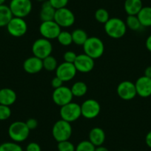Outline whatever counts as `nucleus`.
I'll return each mask as SVG.
<instances>
[{
  "label": "nucleus",
  "mask_w": 151,
  "mask_h": 151,
  "mask_svg": "<svg viewBox=\"0 0 151 151\" xmlns=\"http://www.w3.org/2000/svg\"><path fill=\"white\" fill-rule=\"evenodd\" d=\"M104 27L106 34L112 39H120L123 37L127 28L125 22L117 17L110 18L104 24Z\"/></svg>",
  "instance_id": "1"
},
{
  "label": "nucleus",
  "mask_w": 151,
  "mask_h": 151,
  "mask_svg": "<svg viewBox=\"0 0 151 151\" xmlns=\"http://www.w3.org/2000/svg\"><path fill=\"white\" fill-rule=\"evenodd\" d=\"M30 130L24 122L16 121L11 123L8 127V136L11 140L17 143H21L27 140Z\"/></svg>",
  "instance_id": "2"
},
{
  "label": "nucleus",
  "mask_w": 151,
  "mask_h": 151,
  "mask_svg": "<svg viewBox=\"0 0 151 151\" xmlns=\"http://www.w3.org/2000/svg\"><path fill=\"white\" fill-rule=\"evenodd\" d=\"M83 50L85 54L95 59L101 57L104 52V45L101 39L96 36L88 37L83 45Z\"/></svg>",
  "instance_id": "3"
},
{
  "label": "nucleus",
  "mask_w": 151,
  "mask_h": 151,
  "mask_svg": "<svg viewBox=\"0 0 151 151\" xmlns=\"http://www.w3.org/2000/svg\"><path fill=\"white\" fill-rule=\"evenodd\" d=\"M72 133L73 129L70 123L62 119L56 121L52 127V136L57 142L69 140Z\"/></svg>",
  "instance_id": "4"
},
{
  "label": "nucleus",
  "mask_w": 151,
  "mask_h": 151,
  "mask_svg": "<svg viewBox=\"0 0 151 151\" xmlns=\"http://www.w3.org/2000/svg\"><path fill=\"white\" fill-rule=\"evenodd\" d=\"M31 50L33 56L42 60L45 58L51 55L53 51V45L50 40L42 37L35 40L32 45Z\"/></svg>",
  "instance_id": "5"
},
{
  "label": "nucleus",
  "mask_w": 151,
  "mask_h": 151,
  "mask_svg": "<svg viewBox=\"0 0 151 151\" xmlns=\"http://www.w3.org/2000/svg\"><path fill=\"white\" fill-rule=\"evenodd\" d=\"M59 114L62 119L70 123L73 122L82 116L80 104L71 101L61 107Z\"/></svg>",
  "instance_id": "6"
},
{
  "label": "nucleus",
  "mask_w": 151,
  "mask_h": 151,
  "mask_svg": "<svg viewBox=\"0 0 151 151\" xmlns=\"http://www.w3.org/2000/svg\"><path fill=\"white\" fill-rule=\"evenodd\" d=\"M9 8L14 17L24 19L30 14L33 5L31 0H11Z\"/></svg>",
  "instance_id": "7"
},
{
  "label": "nucleus",
  "mask_w": 151,
  "mask_h": 151,
  "mask_svg": "<svg viewBox=\"0 0 151 151\" xmlns=\"http://www.w3.org/2000/svg\"><path fill=\"white\" fill-rule=\"evenodd\" d=\"M80 106L82 116L87 119H93L96 118L101 112V105L99 102L93 99L85 100Z\"/></svg>",
  "instance_id": "8"
},
{
  "label": "nucleus",
  "mask_w": 151,
  "mask_h": 151,
  "mask_svg": "<svg viewBox=\"0 0 151 151\" xmlns=\"http://www.w3.org/2000/svg\"><path fill=\"white\" fill-rule=\"evenodd\" d=\"M6 27L8 33L14 37H22L27 31V22L24 19L19 17H13Z\"/></svg>",
  "instance_id": "9"
},
{
  "label": "nucleus",
  "mask_w": 151,
  "mask_h": 151,
  "mask_svg": "<svg viewBox=\"0 0 151 151\" xmlns=\"http://www.w3.org/2000/svg\"><path fill=\"white\" fill-rule=\"evenodd\" d=\"M53 20L60 26L61 28L70 27L73 25L76 17L72 11L65 7L56 10Z\"/></svg>",
  "instance_id": "10"
},
{
  "label": "nucleus",
  "mask_w": 151,
  "mask_h": 151,
  "mask_svg": "<svg viewBox=\"0 0 151 151\" xmlns=\"http://www.w3.org/2000/svg\"><path fill=\"white\" fill-rule=\"evenodd\" d=\"M61 31V27L54 20L42 22L40 26V34L43 38L48 40L57 39Z\"/></svg>",
  "instance_id": "11"
},
{
  "label": "nucleus",
  "mask_w": 151,
  "mask_h": 151,
  "mask_svg": "<svg viewBox=\"0 0 151 151\" xmlns=\"http://www.w3.org/2000/svg\"><path fill=\"white\" fill-rule=\"evenodd\" d=\"M73 98L70 88L67 86H62L59 88L54 89L52 93V99L56 105L59 107L65 105L71 102Z\"/></svg>",
  "instance_id": "12"
},
{
  "label": "nucleus",
  "mask_w": 151,
  "mask_h": 151,
  "mask_svg": "<svg viewBox=\"0 0 151 151\" xmlns=\"http://www.w3.org/2000/svg\"><path fill=\"white\" fill-rule=\"evenodd\" d=\"M117 94L124 101H130L137 96L135 83L130 81H123L117 86Z\"/></svg>",
  "instance_id": "13"
},
{
  "label": "nucleus",
  "mask_w": 151,
  "mask_h": 151,
  "mask_svg": "<svg viewBox=\"0 0 151 151\" xmlns=\"http://www.w3.org/2000/svg\"><path fill=\"white\" fill-rule=\"evenodd\" d=\"M56 76L59 77L64 82L71 81L76 75L77 70L73 63L62 62L58 65L56 70Z\"/></svg>",
  "instance_id": "14"
},
{
  "label": "nucleus",
  "mask_w": 151,
  "mask_h": 151,
  "mask_svg": "<svg viewBox=\"0 0 151 151\" xmlns=\"http://www.w3.org/2000/svg\"><path fill=\"white\" fill-rule=\"evenodd\" d=\"M73 65L77 72L88 73L93 70L95 62L94 59L90 57L89 56L85 53H82V54L77 55V57Z\"/></svg>",
  "instance_id": "15"
},
{
  "label": "nucleus",
  "mask_w": 151,
  "mask_h": 151,
  "mask_svg": "<svg viewBox=\"0 0 151 151\" xmlns=\"http://www.w3.org/2000/svg\"><path fill=\"white\" fill-rule=\"evenodd\" d=\"M137 95L142 98H148L151 96V78L142 76L135 82Z\"/></svg>",
  "instance_id": "16"
},
{
  "label": "nucleus",
  "mask_w": 151,
  "mask_h": 151,
  "mask_svg": "<svg viewBox=\"0 0 151 151\" xmlns=\"http://www.w3.org/2000/svg\"><path fill=\"white\" fill-rule=\"evenodd\" d=\"M23 68L29 74L38 73L43 69L42 60L34 56H30L24 60Z\"/></svg>",
  "instance_id": "17"
},
{
  "label": "nucleus",
  "mask_w": 151,
  "mask_h": 151,
  "mask_svg": "<svg viewBox=\"0 0 151 151\" xmlns=\"http://www.w3.org/2000/svg\"><path fill=\"white\" fill-rule=\"evenodd\" d=\"M17 99V93L14 90L8 88L0 89V104L10 107L16 102Z\"/></svg>",
  "instance_id": "18"
},
{
  "label": "nucleus",
  "mask_w": 151,
  "mask_h": 151,
  "mask_svg": "<svg viewBox=\"0 0 151 151\" xmlns=\"http://www.w3.org/2000/svg\"><path fill=\"white\" fill-rule=\"evenodd\" d=\"M106 139L105 132L102 128L99 127H93L89 133V141L95 147L103 145Z\"/></svg>",
  "instance_id": "19"
},
{
  "label": "nucleus",
  "mask_w": 151,
  "mask_h": 151,
  "mask_svg": "<svg viewBox=\"0 0 151 151\" xmlns=\"http://www.w3.org/2000/svg\"><path fill=\"white\" fill-rule=\"evenodd\" d=\"M56 10L50 5L49 1H45L41 7L40 12V18L42 22L51 21L53 20Z\"/></svg>",
  "instance_id": "20"
},
{
  "label": "nucleus",
  "mask_w": 151,
  "mask_h": 151,
  "mask_svg": "<svg viewBox=\"0 0 151 151\" xmlns=\"http://www.w3.org/2000/svg\"><path fill=\"white\" fill-rule=\"evenodd\" d=\"M143 7L142 0H125L124 5L127 16H137Z\"/></svg>",
  "instance_id": "21"
},
{
  "label": "nucleus",
  "mask_w": 151,
  "mask_h": 151,
  "mask_svg": "<svg viewBox=\"0 0 151 151\" xmlns=\"http://www.w3.org/2000/svg\"><path fill=\"white\" fill-rule=\"evenodd\" d=\"M137 17L142 27H151V7H143L137 14Z\"/></svg>",
  "instance_id": "22"
},
{
  "label": "nucleus",
  "mask_w": 151,
  "mask_h": 151,
  "mask_svg": "<svg viewBox=\"0 0 151 151\" xmlns=\"http://www.w3.org/2000/svg\"><path fill=\"white\" fill-rule=\"evenodd\" d=\"M14 17L9 6L4 5H0V27L8 25L11 19Z\"/></svg>",
  "instance_id": "23"
},
{
  "label": "nucleus",
  "mask_w": 151,
  "mask_h": 151,
  "mask_svg": "<svg viewBox=\"0 0 151 151\" xmlns=\"http://www.w3.org/2000/svg\"><path fill=\"white\" fill-rule=\"evenodd\" d=\"M71 34H72L73 43L76 44V45L83 46V45L88 39V33L85 30L80 28L74 30L71 33Z\"/></svg>",
  "instance_id": "24"
},
{
  "label": "nucleus",
  "mask_w": 151,
  "mask_h": 151,
  "mask_svg": "<svg viewBox=\"0 0 151 151\" xmlns=\"http://www.w3.org/2000/svg\"><path fill=\"white\" fill-rule=\"evenodd\" d=\"M70 90L73 97H82L87 93L88 88L85 82H82V81H78L72 85Z\"/></svg>",
  "instance_id": "25"
},
{
  "label": "nucleus",
  "mask_w": 151,
  "mask_h": 151,
  "mask_svg": "<svg viewBox=\"0 0 151 151\" xmlns=\"http://www.w3.org/2000/svg\"><path fill=\"white\" fill-rule=\"evenodd\" d=\"M125 24L127 27L133 31H139L143 27L141 24L137 16H127Z\"/></svg>",
  "instance_id": "26"
},
{
  "label": "nucleus",
  "mask_w": 151,
  "mask_h": 151,
  "mask_svg": "<svg viewBox=\"0 0 151 151\" xmlns=\"http://www.w3.org/2000/svg\"><path fill=\"white\" fill-rule=\"evenodd\" d=\"M42 63L43 68H45L46 70L49 71V72L56 71V68H57L58 65H59L56 58L54 56H51V55L42 59Z\"/></svg>",
  "instance_id": "27"
},
{
  "label": "nucleus",
  "mask_w": 151,
  "mask_h": 151,
  "mask_svg": "<svg viewBox=\"0 0 151 151\" xmlns=\"http://www.w3.org/2000/svg\"><path fill=\"white\" fill-rule=\"evenodd\" d=\"M56 40L62 46H69L73 43L72 34L67 30L61 31Z\"/></svg>",
  "instance_id": "28"
},
{
  "label": "nucleus",
  "mask_w": 151,
  "mask_h": 151,
  "mask_svg": "<svg viewBox=\"0 0 151 151\" xmlns=\"http://www.w3.org/2000/svg\"><path fill=\"white\" fill-rule=\"evenodd\" d=\"M95 19L98 22L104 24L110 19L108 11L104 8H99L95 12Z\"/></svg>",
  "instance_id": "29"
},
{
  "label": "nucleus",
  "mask_w": 151,
  "mask_h": 151,
  "mask_svg": "<svg viewBox=\"0 0 151 151\" xmlns=\"http://www.w3.org/2000/svg\"><path fill=\"white\" fill-rule=\"evenodd\" d=\"M0 151H24L19 143L14 142H5L0 145Z\"/></svg>",
  "instance_id": "30"
},
{
  "label": "nucleus",
  "mask_w": 151,
  "mask_h": 151,
  "mask_svg": "<svg viewBox=\"0 0 151 151\" xmlns=\"http://www.w3.org/2000/svg\"><path fill=\"white\" fill-rule=\"evenodd\" d=\"M96 147L89 140H83L76 147L75 151H95Z\"/></svg>",
  "instance_id": "31"
},
{
  "label": "nucleus",
  "mask_w": 151,
  "mask_h": 151,
  "mask_svg": "<svg viewBox=\"0 0 151 151\" xmlns=\"http://www.w3.org/2000/svg\"><path fill=\"white\" fill-rule=\"evenodd\" d=\"M58 151H75L76 147L69 140L58 142Z\"/></svg>",
  "instance_id": "32"
},
{
  "label": "nucleus",
  "mask_w": 151,
  "mask_h": 151,
  "mask_svg": "<svg viewBox=\"0 0 151 151\" xmlns=\"http://www.w3.org/2000/svg\"><path fill=\"white\" fill-rule=\"evenodd\" d=\"M11 116V110L9 106L0 104V121L8 119Z\"/></svg>",
  "instance_id": "33"
},
{
  "label": "nucleus",
  "mask_w": 151,
  "mask_h": 151,
  "mask_svg": "<svg viewBox=\"0 0 151 151\" xmlns=\"http://www.w3.org/2000/svg\"><path fill=\"white\" fill-rule=\"evenodd\" d=\"M76 57H77V54L72 50H68L63 55L64 62H68V63L73 64Z\"/></svg>",
  "instance_id": "34"
},
{
  "label": "nucleus",
  "mask_w": 151,
  "mask_h": 151,
  "mask_svg": "<svg viewBox=\"0 0 151 151\" xmlns=\"http://www.w3.org/2000/svg\"><path fill=\"white\" fill-rule=\"evenodd\" d=\"M50 5L56 10L59 8H65L68 4L69 0H48Z\"/></svg>",
  "instance_id": "35"
},
{
  "label": "nucleus",
  "mask_w": 151,
  "mask_h": 151,
  "mask_svg": "<svg viewBox=\"0 0 151 151\" xmlns=\"http://www.w3.org/2000/svg\"><path fill=\"white\" fill-rule=\"evenodd\" d=\"M25 151H42V148L36 142H30L26 146Z\"/></svg>",
  "instance_id": "36"
},
{
  "label": "nucleus",
  "mask_w": 151,
  "mask_h": 151,
  "mask_svg": "<svg viewBox=\"0 0 151 151\" xmlns=\"http://www.w3.org/2000/svg\"><path fill=\"white\" fill-rule=\"evenodd\" d=\"M25 123L30 130H35V129H36V127H38V122L36 119H28L25 122Z\"/></svg>",
  "instance_id": "37"
},
{
  "label": "nucleus",
  "mask_w": 151,
  "mask_h": 151,
  "mask_svg": "<svg viewBox=\"0 0 151 151\" xmlns=\"http://www.w3.org/2000/svg\"><path fill=\"white\" fill-rule=\"evenodd\" d=\"M64 82L62 80H61L59 77L57 76H55L53 79L51 80V86L53 89H56V88H59L60 87L63 86Z\"/></svg>",
  "instance_id": "38"
},
{
  "label": "nucleus",
  "mask_w": 151,
  "mask_h": 151,
  "mask_svg": "<svg viewBox=\"0 0 151 151\" xmlns=\"http://www.w3.org/2000/svg\"><path fill=\"white\" fill-rule=\"evenodd\" d=\"M145 143L147 146L151 149V130L148 132L145 136Z\"/></svg>",
  "instance_id": "39"
},
{
  "label": "nucleus",
  "mask_w": 151,
  "mask_h": 151,
  "mask_svg": "<svg viewBox=\"0 0 151 151\" xmlns=\"http://www.w3.org/2000/svg\"><path fill=\"white\" fill-rule=\"evenodd\" d=\"M145 46H146V48L147 49L148 51L151 52V34L147 38L146 42H145Z\"/></svg>",
  "instance_id": "40"
},
{
  "label": "nucleus",
  "mask_w": 151,
  "mask_h": 151,
  "mask_svg": "<svg viewBox=\"0 0 151 151\" xmlns=\"http://www.w3.org/2000/svg\"><path fill=\"white\" fill-rule=\"evenodd\" d=\"M144 76L148 78H151V66H148L147 68H145Z\"/></svg>",
  "instance_id": "41"
},
{
  "label": "nucleus",
  "mask_w": 151,
  "mask_h": 151,
  "mask_svg": "<svg viewBox=\"0 0 151 151\" xmlns=\"http://www.w3.org/2000/svg\"><path fill=\"white\" fill-rule=\"evenodd\" d=\"M95 151H109V150L107 147L103 146V145H101V146L96 147Z\"/></svg>",
  "instance_id": "42"
},
{
  "label": "nucleus",
  "mask_w": 151,
  "mask_h": 151,
  "mask_svg": "<svg viewBox=\"0 0 151 151\" xmlns=\"http://www.w3.org/2000/svg\"><path fill=\"white\" fill-rule=\"evenodd\" d=\"M5 1H6V0H0V5H4L5 2Z\"/></svg>",
  "instance_id": "43"
},
{
  "label": "nucleus",
  "mask_w": 151,
  "mask_h": 151,
  "mask_svg": "<svg viewBox=\"0 0 151 151\" xmlns=\"http://www.w3.org/2000/svg\"><path fill=\"white\" fill-rule=\"evenodd\" d=\"M122 151H126V150H122Z\"/></svg>",
  "instance_id": "44"
}]
</instances>
